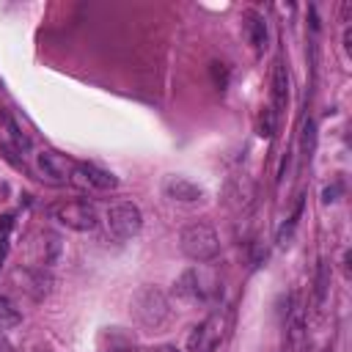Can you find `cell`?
Returning <instances> with one entry per match:
<instances>
[{
    "label": "cell",
    "mask_w": 352,
    "mask_h": 352,
    "mask_svg": "<svg viewBox=\"0 0 352 352\" xmlns=\"http://www.w3.org/2000/svg\"><path fill=\"white\" fill-rule=\"evenodd\" d=\"M14 283L19 292L30 294L33 300H44L50 294V286H52V278L44 272V267H16L11 272Z\"/></svg>",
    "instance_id": "cell-8"
},
{
    "label": "cell",
    "mask_w": 352,
    "mask_h": 352,
    "mask_svg": "<svg viewBox=\"0 0 352 352\" xmlns=\"http://www.w3.org/2000/svg\"><path fill=\"white\" fill-rule=\"evenodd\" d=\"M50 214L72 228V231H94L99 226V214H96V206L88 204V201H63V204H55L50 209Z\"/></svg>",
    "instance_id": "cell-4"
},
{
    "label": "cell",
    "mask_w": 352,
    "mask_h": 352,
    "mask_svg": "<svg viewBox=\"0 0 352 352\" xmlns=\"http://www.w3.org/2000/svg\"><path fill=\"white\" fill-rule=\"evenodd\" d=\"M0 352H14V344L8 341V336L0 330Z\"/></svg>",
    "instance_id": "cell-20"
},
{
    "label": "cell",
    "mask_w": 352,
    "mask_h": 352,
    "mask_svg": "<svg viewBox=\"0 0 352 352\" xmlns=\"http://www.w3.org/2000/svg\"><path fill=\"white\" fill-rule=\"evenodd\" d=\"M132 316L138 319V324L148 327V330H160L168 324L170 319V305H168V297L154 289V286H143L135 292L132 297Z\"/></svg>",
    "instance_id": "cell-2"
},
{
    "label": "cell",
    "mask_w": 352,
    "mask_h": 352,
    "mask_svg": "<svg viewBox=\"0 0 352 352\" xmlns=\"http://www.w3.org/2000/svg\"><path fill=\"white\" fill-rule=\"evenodd\" d=\"M102 352H135V338L121 327H107L102 333Z\"/></svg>",
    "instance_id": "cell-13"
},
{
    "label": "cell",
    "mask_w": 352,
    "mask_h": 352,
    "mask_svg": "<svg viewBox=\"0 0 352 352\" xmlns=\"http://www.w3.org/2000/svg\"><path fill=\"white\" fill-rule=\"evenodd\" d=\"M36 165H38V173L44 182L50 184H72V176H74V160L66 157V154H58V151H38L36 154Z\"/></svg>",
    "instance_id": "cell-7"
},
{
    "label": "cell",
    "mask_w": 352,
    "mask_h": 352,
    "mask_svg": "<svg viewBox=\"0 0 352 352\" xmlns=\"http://www.w3.org/2000/svg\"><path fill=\"white\" fill-rule=\"evenodd\" d=\"M179 248H182V253L187 258H192L198 264H206V261L217 258V253H220V236H217V231L209 223H192V226L182 228Z\"/></svg>",
    "instance_id": "cell-1"
},
{
    "label": "cell",
    "mask_w": 352,
    "mask_h": 352,
    "mask_svg": "<svg viewBox=\"0 0 352 352\" xmlns=\"http://www.w3.org/2000/svg\"><path fill=\"white\" fill-rule=\"evenodd\" d=\"M173 294H176V300H182L184 305H198V302H209V300L217 294V283L209 278L206 270L190 267V270H184V272L176 278Z\"/></svg>",
    "instance_id": "cell-3"
},
{
    "label": "cell",
    "mask_w": 352,
    "mask_h": 352,
    "mask_svg": "<svg viewBox=\"0 0 352 352\" xmlns=\"http://www.w3.org/2000/svg\"><path fill=\"white\" fill-rule=\"evenodd\" d=\"M72 184L94 187V190L107 192V190H116V187H118V179H116L110 170H104V168H99V165H94V162H77V165H74Z\"/></svg>",
    "instance_id": "cell-9"
},
{
    "label": "cell",
    "mask_w": 352,
    "mask_h": 352,
    "mask_svg": "<svg viewBox=\"0 0 352 352\" xmlns=\"http://www.w3.org/2000/svg\"><path fill=\"white\" fill-rule=\"evenodd\" d=\"M314 146H316V129H314V121L308 118L302 124V138H300V148H302V157L305 160L314 154Z\"/></svg>",
    "instance_id": "cell-18"
},
{
    "label": "cell",
    "mask_w": 352,
    "mask_h": 352,
    "mask_svg": "<svg viewBox=\"0 0 352 352\" xmlns=\"http://www.w3.org/2000/svg\"><path fill=\"white\" fill-rule=\"evenodd\" d=\"M242 30H245V38H248V44L256 50V52H261L264 47H267V38H270V33H267V19L258 14V11H245L242 14Z\"/></svg>",
    "instance_id": "cell-10"
},
{
    "label": "cell",
    "mask_w": 352,
    "mask_h": 352,
    "mask_svg": "<svg viewBox=\"0 0 352 352\" xmlns=\"http://www.w3.org/2000/svg\"><path fill=\"white\" fill-rule=\"evenodd\" d=\"M162 192H165L168 198H173V201H198V198L204 195V190H201L195 182L184 179V176H165Z\"/></svg>",
    "instance_id": "cell-11"
},
{
    "label": "cell",
    "mask_w": 352,
    "mask_h": 352,
    "mask_svg": "<svg viewBox=\"0 0 352 352\" xmlns=\"http://www.w3.org/2000/svg\"><path fill=\"white\" fill-rule=\"evenodd\" d=\"M278 113L272 110V107H267L264 113H261V121H258V135H264V138H270L272 132H275V126H278Z\"/></svg>",
    "instance_id": "cell-19"
},
{
    "label": "cell",
    "mask_w": 352,
    "mask_h": 352,
    "mask_svg": "<svg viewBox=\"0 0 352 352\" xmlns=\"http://www.w3.org/2000/svg\"><path fill=\"white\" fill-rule=\"evenodd\" d=\"M107 226H110V234L116 239H132L140 234L143 228V212L138 204L132 201H121V204H113L107 209Z\"/></svg>",
    "instance_id": "cell-5"
},
{
    "label": "cell",
    "mask_w": 352,
    "mask_h": 352,
    "mask_svg": "<svg viewBox=\"0 0 352 352\" xmlns=\"http://www.w3.org/2000/svg\"><path fill=\"white\" fill-rule=\"evenodd\" d=\"M272 110L280 116L283 110H286V104H289V72H286V66L278 60L275 63V69H272Z\"/></svg>",
    "instance_id": "cell-12"
},
{
    "label": "cell",
    "mask_w": 352,
    "mask_h": 352,
    "mask_svg": "<svg viewBox=\"0 0 352 352\" xmlns=\"http://www.w3.org/2000/svg\"><path fill=\"white\" fill-rule=\"evenodd\" d=\"M286 336H289V344L294 349H302V341H305V322H302V311L294 308L289 322H286Z\"/></svg>",
    "instance_id": "cell-15"
},
{
    "label": "cell",
    "mask_w": 352,
    "mask_h": 352,
    "mask_svg": "<svg viewBox=\"0 0 352 352\" xmlns=\"http://www.w3.org/2000/svg\"><path fill=\"white\" fill-rule=\"evenodd\" d=\"M19 322H22V314H19V308L14 305V300L6 297V294H0V330L16 327Z\"/></svg>",
    "instance_id": "cell-16"
},
{
    "label": "cell",
    "mask_w": 352,
    "mask_h": 352,
    "mask_svg": "<svg viewBox=\"0 0 352 352\" xmlns=\"http://www.w3.org/2000/svg\"><path fill=\"white\" fill-rule=\"evenodd\" d=\"M3 146H6V148H16V151H28V148H30L28 135L19 132L16 121L8 118V116H3Z\"/></svg>",
    "instance_id": "cell-14"
},
{
    "label": "cell",
    "mask_w": 352,
    "mask_h": 352,
    "mask_svg": "<svg viewBox=\"0 0 352 352\" xmlns=\"http://www.w3.org/2000/svg\"><path fill=\"white\" fill-rule=\"evenodd\" d=\"M146 352H182V349H176L173 344H160V346H151V349H146Z\"/></svg>",
    "instance_id": "cell-21"
},
{
    "label": "cell",
    "mask_w": 352,
    "mask_h": 352,
    "mask_svg": "<svg viewBox=\"0 0 352 352\" xmlns=\"http://www.w3.org/2000/svg\"><path fill=\"white\" fill-rule=\"evenodd\" d=\"M223 336H226V319L220 311H214L190 333L187 346H190V352H214L220 346Z\"/></svg>",
    "instance_id": "cell-6"
},
{
    "label": "cell",
    "mask_w": 352,
    "mask_h": 352,
    "mask_svg": "<svg viewBox=\"0 0 352 352\" xmlns=\"http://www.w3.org/2000/svg\"><path fill=\"white\" fill-rule=\"evenodd\" d=\"M14 228V214H0V267L8 256V234Z\"/></svg>",
    "instance_id": "cell-17"
}]
</instances>
